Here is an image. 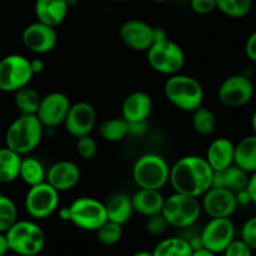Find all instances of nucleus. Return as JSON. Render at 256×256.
I'll return each instance as SVG.
<instances>
[{"mask_svg": "<svg viewBox=\"0 0 256 256\" xmlns=\"http://www.w3.org/2000/svg\"><path fill=\"white\" fill-rule=\"evenodd\" d=\"M224 256H254L252 249L242 239H234L222 252Z\"/></svg>", "mask_w": 256, "mask_h": 256, "instance_id": "4c0bfd02", "label": "nucleus"}, {"mask_svg": "<svg viewBox=\"0 0 256 256\" xmlns=\"http://www.w3.org/2000/svg\"><path fill=\"white\" fill-rule=\"evenodd\" d=\"M70 105L72 102L65 94L59 92H50L42 98L35 115L40 120L42 126L48 128V129H54L59 125L64 124Z\"/></svg>", "mask_w": 256, "mask_h": 256, "instance_id": "ddd939ff", "label": "nucleus"}, {"mask_svg": "<svg viewBox=\"0 0 256 256\" xmlns=\"http://www.w3.org/2000/svg\"><path fill=\"white\" fill-rule=\"evenodd\" d=\"M252 134L256 135V109L255 112H252Z\"/></svg>", "mask_w": 256, "mask_h": 256, "instance_id": "09e8293b", "label": "nucleus"}, {"mask_svg": "<svg viewBox=\"0 0 256 256\" xmlns=\"http://www.w3.org/2000/svg\"><path fill=\"white\" fill-rule=\"evenodd\" d=\"M4 256H20V255L15 254V252H8V254H5Z\"/></svg>", "mask_w": 256, "mask_h": 256, "instance_id": "3c124183", "label": "nucleus"}, {"mask_svg": "<svg viewBox=\"0 0 256 256\" xmlns=\"http://www.w3.org/2000/svg\"><path fill=\"white\" fill-rule=\"evenodd\" d=\"M95 232H96V239L100 244L105 246H112L122 239V225L106 220Z\"/></svg>", "mask_w": 256, "mask_h": 256, "instance_id": "72a5a7b5", "label": "nucleus"}, {"mask_svg": "<svg viewBox=\"0 0 256 256\" xmlns=\"http://www.w3.org/2000/svg\"><path fill=\"white\" fill-rule=\"evenodd\" d=\"M56 212H58V215H59V218L62 220V222H69L70 220L69 206L60 208V209H58Z\"/></svg>", "mask_w": 256, "mask_h": 256, "instance_id": "a18cd8bd", "label": "nucleus"}, {"mask_svg": "<svg viewBox=\"0 0 256 256\" xmlns=\"http://www.w3.org/2000/svg\"><path fill=\"white\" fill-rule=\"evenodd\" d=\"M40 100H42V96H40L39 92L29 85L20 88L19 90L14 92L15 106L18 108L20 114H36Z\"/></svg>", "mask_w": 256, "mask_h": 256, "instance_id": "c756f323", "label": "nucleus"}, {"mask_svg": "<svg viewBox=\"0 0 256 256\" xmlns=\"http://www.w3.org/2000/svg\"><path fill=\"white\" fill-rule=\"evenodd\" d=\"M192 248L182 236H172L158 242L152 250V256H192Z\"/></svg>", "mask_w": 256, "mask_h": 256, "instance_id": "bb28decb", "label": "nucleus"}, {"mask_svg": "<svg viewBox=\"0 0 256 256\" xmlns=\"http://www.w3.org/2000/svg\"><path fill=\"white\" fill-rule=\"evenodd\" d=\"M192 256H216V254L210 252V250L205 249V248H199V249L192 250Z\"/></svg>", "mask_w": 256, "mask_h": 256, "instance_id": "49530a36", "label": "nucleus"}, {"mask_svg": "<svg viewBox=\"0 0 256 256\" xmlns=\"http://www.w3.org/2000/svg\"><path fill=\"white\" fill-rule=\"evenodd\" d=\"M168 228H169V224L162 212L148 216L145 222V230L152 236H160L166 232Z\"/></svg>", "mask_w": 256, "mask_h": 256, "instance_id": "c9c22d12", "label": "nucleus"}, {"mask_svg": "<svg viewBox=\"0 0 256 256\" xmlns=\"http://www.w3.org/2000/svg\"><path fill=\"white\" fill-rule=\"evenodd\" d=\"M60 192L46 182L29 186L25 195V210L32 219L42 220L54 214L59 208Z\"/></svg>", "mask_w": 256, "mask_h": 256, "instance_id": "9d476101", "label": "nucleus"}, {"mask_svg": "<svg viewBox=\"0 0 256 256\" xmlns=\"http://www.w3.org/2000/svg\"><path fill=\"white\" fill-rule=\"evenodd\" d=\"M192 129L202 136H209L216 129V116L208 108L199 106L192 112Z\"/></svg>", "mask_w": 256, "mask_h": 256, "instance_id": "7c9ffc66", "label": "nucleus"}, {"mask_svg": "<svg viewBox=\"0 0 256 256\" xmlns=\"http://www.w3.org/2000/svg\"><path fill=\"white\" fill-rule=\"evenodd\" d=\"M235 224L230 218H210L200 232V242L205 249L216 255L222 254V252L235 239Z\"/></svg>", "mask_w": 256, "mask_h": 256, "instance_id": "9b49d317", "label": "nucleus"}, {"mask_svg": "<svg viewBox=\"0 0 256 256\" xmlns=\"http://www.w3.org/2000/svg\"><path fill=\"white\" fill-rule=\"evenodd\" d=\"M16 222V205L8 195L0 192V232H6Z\"/></svg>", "mask_w": 256, "mask_h": 256, "instance_id": "473e14b6", "label": "nucleus"}, {"mask_svg": "<svg viewBox=\"0 0 256 256\" xmlns=\"http://www.w3.org/2000/svg\"><path fill=\"white\" fill-rule=\"evenodd\" d=\"M9 250V245H8L6 236H5V232H0V256H4L8 254Z\"/></svg>", "mask_w": 256, "mask_h": 256, "instance_id": "c03bdc74", "label": "nucleus"}, {"mask_svg": "<svg viewBox=\"0 0 256 256\" xmlns=\"http://www.w3.org/2000/svg\"><path fill=\"white\" fill-rule=\"evenodd\" d=\"M99 134L104 140L110 142H118L124 140L130 132V125L124 118H114L100 122Z\"/></svg>", "mask_w": 256, "mask_h": 256, "instance_id": "c85d7f7f", "label": "nucleus"}, {"mask_svg": "<svg viewBox=\"0 0 256 256\" xmlns=\"http://www.w3.org/2000/svg\"><path fill=\"white\" fill-rule=\"evenodd\" d=\"M249 175L250 174H248L246 172L232 164L225 169L214 172L212 186L224 188L232 192H238L240 190L246 189Z\"/></svg>", "mask_w": 256, "mask_h": 256, "instance_id": "5701e85b", "label": "nucleus"}, {"mask_svg": "<svg viewBox=\"0 0 256 256\" xmlns=\"http://www.w3.org/2000/svg\"><path fill=\"white\" fill-rule=\"evenodd\" d=\"M235 144L228 138H218L210 142L206 150V162L215 172L225 169L234 164Z\"/></svg>", "mask_w": 256, "mask_h": 256, "instance_id": "aec40b11", "label": "nucleus"}, {"mask_svg": "<svg viewBox=\"0 0 256 256\" xmlns=\"http://www.w3.org/2000/svg\"><path fill=\"white\" fill-rule=\"evenodd\" d=\"M80 180V169L75 162L60 160L46 170L45 182L59 192L74 189Z\"/></svg>", "mask_w": 256, "mask_h": 256, "instance_id": "a211bd4d", "label": "nucleus"}, {"mask_svg": "<svg viewBox=\"0 0 256 256\" xmlns=\"http://www.w3.org/2000/svg\"><path fill=\"white\" fill-rule=\"evenodd\" d=\"M214 170L206 159L198 155L180 158L170 166L169 182L174 192L202 198L212 186Z\"/></svg>", "mask_w": 256, "mask_h": 256, "instance_id": "f257e3e1", "label": "nucleus"}, {"mask_svg": "<svg viewBox=\"0 0 256 256\" xmlns=\"http://www.w3.org/2000/svg\"><path fill=\"white\" fill-rule=\"evenodd\" d=\"M22 40L28 50L35 54H46L52 52L58 42V32L54 26L35 22L28 25L22 34Z\"/></svg>", "mask_w": 256, "mask_h": 256, "instance_id": "f3484780", "label": "nucleus"}, {"mask_svg": "<svg viewBox=\"0 0 256 256\" xmlns=\"http://www.w3.org/2000/svg\"><path fill=\"white\" fill-rule=\"evenodd\" d=\"M245 54H246L248 59L256 64V30L249 35L246 42H245Z\"/></svg>", "mask_w": 256, "mask_h": 256, "instance_id": "ea45409f", "label": "nucleus"}, {"mask_svg": "<svg viewBox=\"0 0 256 256\" xmlns=\"http://www.w3.org/2000/svg\"><path fill=\"white\" fill-rule=\"evenodd\" d=\"M106 210L108 220L114 222L116 224L124 225L132 218L134 209H132V198L128 196L124 192H114L108 198L106 202H104Z\"/></svg>", "mask_w": 256, "mask_h": 256, "instance_id": "b1692460", "label": "nucleus"}, {"mask_svg": "<svg viewBox=\"0 0 256 256\" xmlns=\"http://www.w3.org/2000/svg\"><path fill=\"white\" fill-rule=\"evenodd\" d=\"M254 94V82L249 76L242 74L230 75L218 89V99L228 108L244 106L250 102Z\"/></svg>", "mask_w": 256, "mask_h": 256, "instance_id": "f8f14e48", "label": "nucleus"}, {"mask_svg": "<svg viewBox=\"0 0 256 256\" xmlns=\"http://www.w3.org/2000/svg\"><path fill=\"white\" fill-rule=\"evenodd\" d=\"M202 209L210 218H230L238 209L235 192L212 186L202 196Z\"/></svg>", "mask_w": 256, "mask_h": 256, "instance_id": "dca6fc26", "label": "nucleus"}, {"mask_svg": "<svg viewBox=\"0 0 256 256\" xmlns=\"http://www.w3.org/2000/svg\"><path fill=\"white\" fill-rule=\"evenodd\" d=\"M164 196L160 190L152 189H138L132 196V204L134 212L142 216H152V215L162 212L164 205Z\"/></svg>", "mask_w": 256, "mask_h": 256, "instance_id": "4be33fe9", "label": "nucleus"}, {"mask_svg": "<svg viewBox=\"0 0 256 256\" xmlns=\"http://www.w3.org/2000/svg\"><path fill=\"white\" fill-rule=\"evenodd\" d=\"M216 9L232 19L245 18L252 8V0H215Z\"/></svg>", "mask_w": 256, "mask_h": 256, "instance_id": "2f4dec72", "label": "nucleus"}, {"mask_svg": "<svg viewBox=\"0 0 256 256\" xmlns=\"http://www.w3.org/2000/svg\"><path fill=\"white\" fill-rule=\"evenodd\" d=\"M170 166L160 155L149 152L135 162L132 179L140 189L162 190L169 182Z\"/></svg>", "mask_w": 256, "mask_h": 256, "instance_id": "39448f33", "label": "nucleus"}, {"mask_svg": "<svg viewBox=\"0 0 256 256\" xmlns=\"http://www.w3.org/2000/svg\"><path fill=\"white\" fill-rule=\"evenodd\" d=\"M146 55L152 69L168 76L180 72L185 65L184 50L169 38L156 40L146 50Z\"/></svg>", "mask_w": 256, "mask_h": 256, "instance_id": "0eeeda50", "label": "nucleus"}, {"mask_svg": "<svg viewBox=\"0 0 256 256\" xmlns=\"http://www.w3.org/2000/svg\"><path fill=\"white\" fill-rule=\"evenodd\" d=\"M22 155L8 146L0 148V184H9L19 179Z\"/></svg>", "mask_w": 256, "mask_h": 256, "instance_id": "a878e982", "label": "nucleus"}, {"mask_svg": "<svg viewBox=\"0 0 256 256\" xmlns=\"http://www.w3.org/2000/svg\"><path fill=\"white\" fill-rule=\"evenodd\" d=\"M119 35L125 46L135 52H146L155 42V28L142 20L132 19L120 26Z\"/></svg>", "mask_w": 256, "mask_h": 256, "instance_id": "4468645a", "label": "nucleus"}, {"mask_svg": "<svg viewBox=\"0 0 256 256\" xmlns=\"http://www.w3.org/2000/svg\"><path fill=\"white\" fill-rule=\"evenodd\" d=\"M5 236L10 252L20 256H36L44 249V232L32 220H18Z\"/></svg>", "mask_w": 256, "mask_h": 256, "instance_id": "20e7f679", "label": "nucleus"}, {"mask_svg": "<svg viewBox=\"0 0 256 256\" xmlns=\"http://www.w3.org/2000/svg\"><path fill=\"white\" fill-rule=\"evenodd\" d=\"M112 2H128V0H112Z\"/></svg>", "mask_w": 256, "mask_h": 256, "instance_id": "864d4df0", "label": "nucleus"}, {"mask_svg": "<svg viewBox=\"0 0 256 256\" xmlns=\"http://www.w3.org/2000/svg\"><path fill=\"white\" fill-rule=\"evenodd\" d=\"M34 12L38 22L56 28L66 18L69 5L66 0H35Z\"/></svg>", "mask_w": 256, "mask_h": 256, "instance_id": "412c9836", "label": "nucleus"}, {"mask_svg": "<svg viewBox=\"0 0 256 256\" xmlns=\"http://www.w3.org/2000/svg\"><path fill=\"white\" fill-rule=\"evenodd\" d=\"M190 8L199 15H206L216 10L215 0H190Z\"/></svg>", "mask_w": 256, "mask_h": 256, "instance_id": "58836bf2", "label": "nucleus"}, {"mask_svg": "<svg viewBox=\"0 0 256 256\" xmlns=\"http://www.w3.org/2000/svg\"><path fill=\"white\" fill-rule=\"evenodd\" d=\"M30 66H32V74H39V72H42L44 70L45 65L42 59H32L30 60Z\"/></svg>", "mask_w": 256, "mask_h": 256, "instance_id": "37998d69", "label": "nucleus"}, {"mask_svg": "<svg viewBox=\"0 0 256 256\" xmlns=\"http://www.w3.org/2000/svg\"><path fill=\"white\" fill-rule=\"evenodd\" d=\"M30 60L20 54H10L0 60V92H15L32 79Z\"/></svg>", "mask_w": 256, "mask_h": 256, "instance_id": "6e6552de", "label": "nucleus"}, {"mask_svg": "<svg viewBox=\"0 0 256 256\" xmlns=\"http://www.w3.org/2000/svg\"><path fill=\"white\" fill-rule=\"evenodd\" d=\"M44 129L36 115L20 114L9 125L5 134V146L19 155H28L39 146Z\"/></svg>", "mask_w": 256, "mask_h": 256, "instance_id": "f03ea898", "label": "nucleus"}, {"mask_svg": "<svg viewBox=\"0 0 256 256\" xmlns=\"http://www.w3.org/2000/svg\"><path fill=\"white\" fill-rule=\"evenodd\" d=\"M76 152L82 159L92 160L98 152V142L92 135L78 138L76 139Z\"/></svg>", "mask_w": 256, "mask_h": 256, "instance_id": "f704fd0d", "label": "nucleus"}, {"mask_svg": "<svg viewBox=\"0 0 256 256\" xmlns=\"http://www.w3.org/2000/svg\"><path fill=\"white\" fill-rule=\"evenodd\" d=\"M70 222L86 232H96L108 220L104 202L90 196L78 198L69 205Z\"/></svg>", "mask_w": 256, "mask_h": 256, "instance_id": "1a4fd4ad", "label": "nucleus"}, {"mask_svg": "<svg viewBox=\"0 0 256 256\" xmlns=\"http://www.w3.org/2000/svg\"><path fill=\"white\" fill-rule=\"evenodd\" d=\"M155 2H169V0H152Z\"/></svg>", "mask_w": 256, "mask_h": 256, "instance_id": "603ef678", "label": "nucleus"}, {"mask_svg": "<svg viewBox=\"0 0 256 256\" xmlns=\"http://www.w3.org/2000/svg\"><path fill=\"white\" fill-rule=\"evenodd\" d=\"M96 124L95 108L88 102H79L70 105L64 126L66 132L74 138H82L92 134Z\"/></svg>", "mask_w": 256, "mask_h": 256, "instance_id": "2eb2a0df", "label": "nucleus"}, {"mask_svg": "<svg viewBox=\"0 0 256 256\" xmlns=\"http://www.w3.org/2000/svg\"><path fill=\"white\" fill-rule=\"evenodd\" d=\"M202 202L199 198L174 192L164 200L162 214L169 226L186 229L192 226L202 215Z\"/></svg>", "mask_w": 256, "mask_h": 256, "instance_id": "423d86ee", "label": "nucleus"}, {"mask_svg": "<svg viewBox=\"0 0 256 256\" xmlns=\"http://www.w3.org/2000/svg\"><path fill=\"white\" fill-rule=\"evenodd\" d=\"M165 98L179 110L192 112L202 105L204 89L195 78L189 75H172L164 84Z\"/></svg>", "mask_w": 256, "mask_h": 256, "instance_id": "7ed1b4c3", "label": "nucleus"}, {"mask_svg": "<svg viewBox=\"0 0 256 256\" xmlns=\"http://www.w3.org/2000/svg\"><path fill=\"white\" fill-rule=\"evenodd\" d=\"M246 190L248 192H249L252 202L256 205V172H252V174L249 175V182H248Z\"/></svg>", "mask_w": 256, "mask_h": 256, "instance_id": "a19ab883", "label": "nucleus"}, {"mask_svg": "<svg viewBox=\"0 0 256 256\" xmlns=\"http://www.w3.org/2000/svg\"><path fill=\"white\" fill-rule=\"evenodd\" d=\"M234 164L248 174L256 172V135L252 134L242 138L235 144Z\"/></svg>", "mask_w": 256, "mask_h": 256, "instance_id": "393cba45", "label": "nucleus"}, {"mask_svg": "<svg viewBox=\"0 0 256 256\" xmlns=\"http://www.w3.org/2000/svg\"><path fill=\"white\" fill-rule=\"evenodd\" d=\"M132 256H152V252H148V250H139V252H134Z\"/></svg>", "mask_w": 256, "mask_h": 256, "instance_id": "de8ad7c7", "label": "nucleus"}, {"mask_svg": "<svg viewBox=\"0 0 256 256\" xmlns=\"http://www.w3.org/2000/svg\"><path fill=\"white\" fill-rule=\"evenodd\" d=\"M235 196H236L238 205H248L252 202V200H250V195H249V192H248L246 189L240 190V192H235Z\"/></svg>", "mask_w": 256, "mask_h": 256, "instance_id": "79ce46f5", "label": "nucleus"}, {"mask_svg": "<svg viewBox=\"0 0 256 256\" xmlns=\"http://www.w3.org/2000/svg\"><path fill=\"white\" fill-rule=\"evenodd\" d=\"M152 110V100L145 92H134L128 95L122 105V118L129 124L145 122Z\"/></svg>", "mask_w": 256, "mask_h": 256, "instance_id": "6ab92c4d", "label": "nucleus"}, {"mask_svg": "<svg viewBox=\"0 0 256 256\" xmlns=\"http://www.w3.org/2000/svg\"><path fill=\"white\" fill-rule=\"evenodd\" d=\"M240 239L244 240L248 245L256 252V215L249 218L240 230Z\"/></svg>", "mask_w": 256, "mask_h": 256, "instance_id": "e433bc0d", "label": "nucleus"}, {"mask_svg": "<svg viewBox=\"0 0 256 256\" xmlns=\"http://www.w3.org/2000/svg\"><path fill=\"white\" fill-rule=\"evenodd\" d=\"M19 178L29 186L40 184L45 182L46 178V170L40 160L36 158L26 156L22 158V164H20Z\"/></svg>", "mask_w": 256, "mask_h": 256, "instance_id": "cd10ccee", "label": "nucleus"}, {"mask_svg": "<svg viewBox=\"0 0 256 256\" xmlns=\"http://www.w3.org/2000/svg\"><path fill=\"white\" fill-rule=\"evenodd\" d=\"M78 2H79V0H66V2H68V5H69V8H72V6H74V5H76Z\"/></svg>", "mask_w": 256, "mask_h": 256, "instance_id": "8fccbe9b", "label": "nucleus"}]
</instances>
